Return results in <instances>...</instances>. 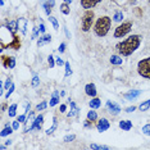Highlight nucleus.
<instances>
[{"mask_svg": "<svg viewBox=\"0 0 150 150\" xmlns=\"http://www.w3.org/2000/svg\"><path fill=\"white\" fill-rule=\"evenodd\" d=\"M24 119H26V114H22V116L18 117V121L20 122H24Z\"/></svg>", "mask_w": 150, "mask_h": 150, "instance_id": "45", "label": "nucleus"}, {"mask_svg": "<svg viewBox=\"0 0 150 150\" xmlns=\"http://www.w3.org/2000/svg\"><path fill=\"white\" fill-rule=\"evenodd\" d=\"M13 130H14L13 127H10L9 124H7V126L3 128L1 132H0V136H1V137H4V136H7V135H10V133L13 132Z\"/></svg>", "mask_w": 150, "mask_h": 150, "instance_id": "20", "label": "nucleus"}, {"mask_svg": "<svg viewBox=\"0 0 150 150\" xmlns=\"http://www.w3.org/2000/svg\"><path fill=\"white\" fill-rule=\"evenodd\" d=\"M85 91L89 96H92V98L96 96V87H95L94 83H87L85 87Z\"/></svg>", "mask_w": 150, "mask_h": 150, "instance_id": "11", "label": "nucleus"}, {"mask_svg": "<svg viewBox=\"0 0 150 150\" xmlns=\"http://www.w3.org/2000/svg\"><path fill=\"white\" fill-rule=\"evenodd\" d=\"M90 149H99V150L104 149V150H108L109 146H107V145H96V144H91V145H90Z\"/></svg>", "mask_w": 150, "mask_h": 150, "instance_id": "28", "label": "nucleus"}, {"mask_svg": "<svg viewBox=\"0 0 150 150\" xmlns=\"http://www.w3.org/2000/svg\"><path fill=\"white\" fill-rule=\"evenodd\" d=\"M57 126H58V122H57V118H54V119H53V126H51L50 128L46 131V135H51V133H53L54 131H55Z\"/></svg>", "mask_w": 150, "mask_h": 150, "instance_id": "24", "label": "nucleus"}, {"mask_svg": "<svg viewBox=\"0 0 150 150\" xmlns=\"http://www.w3.org/2000/svg\"><path fill=\"white\" fill-rule=\"evenodd\" d=\"M149 108H150V99H149V100H146V102H144L143 104L140 105V110H141V112L148 110Z\"/></svg>", "mask_w": 150, "mask_h": 150, "instance_id": "26", "label": "nucleus"}, {"mask_svg": "<svg viewBox=\"0 0 150 150\" xmlns=\"http://www.w3.org/2000/svg\"><path fill=\"white\" fill-rule=\"evenodd\" d=\"M140 41H141V37L139 36V35H132V36H130L128 39H126L124 41L119 42L118 45H117V49H118L121 55L128 57L139 48Z\"/></svg>", "mask_w": 150, "mask_h": 150, "instance_id": "1", "label": "nucleus"}, {"mask_svg": "<svg viewBox=\"0 0 150 150\" xmlns=\"http://www.w3.org/2000/svg\"><path fill=\"white\" fill-rule=\"evenodd\" d=\"M9 86H12V80H9V78H8L7 82H5V89L9 90Z\"/></svg>", "mask_w": 150, "mask_h": 150, "instance_id": "40", "label": "nucleus"}, {"mask_svg": "<svg viewBox=\"0 0 150 150\" xmlns=\"http://www.w3.org/2000/svg\"><path fill=\"white\" fill-rule=\"evenodd\" d=\"M137 71H139V75L140 76H143V77L149 78L150 80V57L139 62Z\"/></svg>", "mask_w": 150, "mask_h": 150, "instance_id": "3", "label": "nucleus"}, {"mask_svg": "<svg viewBox=\"0 0 150 150\" xmlns=\"http://www.w3.org/2000/svg\"><path fill=\"white\" fill-rule=\"evenodd\" d=\"M149 3H150V0H149Z\"/></svg>", "mask_w": 150, "mask_h": 150, "instance_id": "53", "label": "nucleus"}, {"mask_svg": "<svg viewBox=\"0 0 150 150\" xmlns=\"http://www.w3.org/2000/svg\"><path fill=\"white\" fill-rule=\"evenodd\" d=\"M39 30H40V32H41V34H44V32H45V26H44V23H40Z\"/></svg>", "mask_w": 150, "mask_h": 150, "instance_id": "44", "label": "nucleus"}, {"mask_svg": "<svg viewBox=\"0 0 150 150\" xmlns=\"http://www.w3.org/2000/svg\"><path fill=\"white\" fill-rule=\"evenodd\" d=\"M92 22H94V12L92 10L87 9L82 17V30L83 31H89L92 26Z\"/></svg>", "mask_w": 150, "mask_h": 150, "instance_id": "4", "label": "nucleus"}, {"mask_svg": "<svg viewBox=\"0 0 150 150\" xmlns=\"http://www.w3.org/2000/svg\"><path fill=\"white\" fill-rule=\"evenodd\" d=\"M122 58L121 57H118V55H112L110 57V63L112 64H116V65H119V64H122Z\"/></svg>", "mask_w": 150, "mask_h": 150, "instance_id": "22", "label": "nucleus"}, {"mask_svg": "<svg viewBox=\"0 0 150 150\" xmlns=\"http://www.w3.org/2000/svg\"><path fill=\"white\" fill-rule=\"evenodd\" d=\"M143 133L146 136H150V124H145L143 127Z\"/></svg>", "mask_w": 150, "mask_h": 150, "instance_id": "33", "label": "nucleus"}, {"mask_svg": "<svg viewBox=\"0 0 150 150\" xmlns=\"http://www.w3.org/2000/svg\"><path fill=\"white\" fill-rule=\"evenodd\" d=\"M46 107H48V103H46V102H41L40 104L36 105V110H44Z\"/></svg>", "mask_w": 150, "mask_h": 150, "instance_id": "31", "label": "nucleus"}, {"mask_svg": "<svg viewBox=\"0 0 150 150\" xmlns=\"http://www.w3.org/2000/svg\"><path fill=\"white\" fill-rule=\"evenodd\" d=\"M55 63L58 64V65H62V64H65L64 62H63V59H61V58H55Z\"/></svg>", "mask_w": 150, "mask_h": 150, "instance_id": "41", "label": "nucleus"}, {"mask_svg": "<svg viewBox=\"0 0 150 150\" xmlns=\"http://www.w3.org/2000/svg\"><path fill=\"white\" fill-rule=\"evenodd\" d=\"M100 105H102V102L98 98H94L92 100H90V108L91 109H98V108H100Z\"/></svg>", "mask_w": 150, "mask_h": 150, "instance_id": "17", "label": "nucleus"}, {"mask_svg": "<svg viewBox=\"0 0 150 150\" xmlns=\"http://www.w3.org/2000/svg\"><path fill=\"white\" fill-rule=\"evenodd\" d=\"M3 64L7 68H14L15 67V59L13 57H3Z\"/></svg>", "mask_w": 150, "mask_h": 150, "instance_id": "10", "label": "nucleus"}, {"mask_svg": "<svg viewBox=\"0 0 150 150\" xmlns=\"http://www.w3.org/2000/svg\"><path fill=\"white\" fill-rule=\"evenodd\" d=\"M61 12L63 13V14L68 15L71 13V9H69V5H68V3H63V4L61 5Z\"/></svg>", "mask_w": 150, "mask_h": 150, "instance_id": "23", "label": "nucleus"}, {"mask_svg": "<svg viewBox=\"0 0 150 150\" xmlns=\"http://www.w3.org/2000/svg\"><path fill=\"white\" fill-rule=\"evenodd\" d=\"M130 1H131V3H132V4H135V3H136V1H137V0H130Z\"/></svg>", "mask_w": 150, "mask_h": 150, "instance_id": "51", "label": "nucleus"}, {"mask_svg": "<svg viewBox=\"0 0 150 150\" xmlns=\"http://www.w3.org/2000/svg\"><path fill=\"white\" fill-rule=\"evenodd\" d=\"M42 123H44V117L40 114V116L36 117V118H35V121L32 122L31 127H30V131H32V130H41Z\"/></svg>", "mask_w": 150, "mask_h": 150, "instance_id": "6", "label": "nucleus"}, {"mask_svg": "<svg viewBox=\"0 0 150 150\" xmlns=\"http://www.w3.org/2000/svg\"><path fill=\"white\" fill-rule=\"evenodd\" d=\"M72 73V69H71V64L69 62H65V77H68V76Z\"/></svg>", "mask_w": 150, "mask_h": 150, "instance_id": "32", "label": "nucleus"}, {"mask_svg": "<svg viewBox=\"0 0 150 150\" xmlns=\"http://www.w3.org/2000/svg\"><path fill=\"white\" fill-rule=\"evenodd\" d=\"M58 50H59V53H64V50H65V44L64 42H62L61 45H59Z\"/></svg>", "mask_w": 150, "mask_h": 150, "instance_id": "38", "label": "nucleus"}, {"mask_svg": "<svg viewBox=\"0 0 150 150\" xmlns=\"http://www.w3.org/2000/svg\"><path fill=\"white\" fill-rule=\"evenodd\" d=\"M114 21H116V22H121L122 20H123V13H122V12H116V13H114Z\"/></svg>", "mask_w": 150, "mask_h": 150, "instance_id": "27", "label": "nucleus"}, {"mask_svg": "<svg viewBox=\"0 0 150 150\" xmlns=\"http://www.w3.org/2000/svg\"><path fill=\"white\" fill-rule=\"evenodd\" d=\"M44 9H45V13H46V14L50 15V13H51V7L48 4V3H45V4H44Z\"/></svg>", "mask_w": 150, "mask_h": 150, "instance_id": "35", "label": "nucleus"}, {"mask_svg": "<svg viewBox=\"0 0 150 150\" xmlns=\"http://www.w3.org/2000/svg\"><path fill=\"white\" fill-rule=\"evenodd\" d=\"M13 90H14V85H12V86H10V89L8 90V92H7V94H5V98H9V96H10V94H12V92H13Z\"/></svg>", "mask_w": 150, "mask_h": 150, "instance_id": "39", "label": "nucleus"}, {"mask_svg": "<svg viewBox=\"0 0 150 150\" xmlns=\"http://www.w3.org/2000/svg\"><path fill=\"white\" fill-rule=\"evenodd\" d=\"M32 86H34V87H36L37 85H39V83H40V80H39V77H37V76H35V77L34 78H32Z\"/></svg>", "mask_w": 150, "mask_h": 150, "instance_id": "37", "label": "nucleus"}, {"mask_svg": "<svg viewBox=\"0 0 150 150\" xmlns=\"http://www.w3.org/2000/svg\"><path fill=\"white\" fill-rule=\"evenodd\" d=\"M71 108H72V110H71L69 113L67 114L68 118H71V117H73V116H76V114H78V108L76 107V104H75L73 102H71Z\"/></svg>", "mask_w": 150, "mask_h": 150, "instance_id": "21", "label": "nucleus"}, {"mask_svg": "<svg viewBox=\"0 0 150 150\" xmlns=\"http://www.w3.org/2000/svg\"><path fill=\"white\" fill-rule=\"evenodd\" d=\"M131 28H132V23H131V22H126V23L119 24V26L116 28V31H114V37L124 36V35L128 34V32L131 31Z\"/></svg>", "mask_w": 150, "mask_h": 150, "instance_id": "5", "label": "nucleus"}, {"mask_svg": "<svg viewBox=\"0 0 150 150\" xmlns=\"http://www.w3.org/2000/svg\"><path fill=\"white\" fill-rule=\"evenodd\" d=\"M119 127L123 131H130L132 128V122L131 121H121L119 122Z\"/></svg>", "mask_w": 150, "mask_h": 150, "instance_id": "16", "label": "nucleus"}, {"mask_svg": "<svg viewBox=\"0 0 150 150\" xmlns=\"http://www.w3.org/2000/svg\"><path fill=\"white\" fill-rule=\"evenodd\" d=\"M15 109H17V104H13L9 107V117H14L15 116Z\"/></svg>", "mask_w": 150, "mask_h": 150, "instance_id": "30", "label": "nucleus"}, {"mask_svg": "<svg viewBox=\"0 0 150 150\" xmlns=\"http://www.w3.org/2000/svg\"><path fill=\"white\" fill-rule=\"evenodd\" d=\"M26 27H27V20H24V18H20L18 20V28H21L22 34L26 35Z\"/></svg>", "mask_w": 150, "mask_h": 150, "instance_id": "15", "label": "nucleus"}, {"mask_svg": "<svg viewBox=\"0 0 150 150\" xmlns=\"http://www.w3.org/2000/svg\"><path fill=\"white\" fill-rule=\"evenodd\" d=\"M98 130L100 131V132H104V131H107L109 127H110V123H109L108 119L105 118H102L100 121H98V124H96Z\"/></svg>", "mask_w": 150, "mask_h": 150, "instance_id": "7", "label": "nucleus"}, {"mask_svg": "<svg viewBox=\"0 0 150 150\" xmlns=\"http://www.w3.org/2000/svg\"><path fill=\"white\" fill-rule=\"evenodd\" d=\"M8 48H10V49H15V50H18V49L21 48L20 37H17V36L13 37V41L10 42V44H8Z\"/></svg>", "mask_w": 150, "mask_h": 150, "instance_id": "13", "label": "nucleus"}, {"mask_svg": "<svg viewBox=\"0 0 150 150\" xmlns=\"http://www.w3.org/2000/svg\"><path fill=\"white\" fill-rule=\"evenodd\" d=\"M98 118V114L95 110H90L89 113H87V119H90V121H96Z\"/></svg>", "mask_w": 150, "mask_h": 150, "instance_id": "25", "label": "nucleus"}, {"mask_svg": "<svg viewBox=\"0 0 150 150\" xmlns=\"http://www.w3.org/2000/svg\"><path fill=\"white\" fill-rule=\"evenodd\" d=\"M107 109L110 114H118L121 112L119 105H117L116 103H112V102H107Z\"/></svg>", "mask_w": 150, "mask_h": 150, "instance_id": "8", "label": "nucleus"}, {"mask_svg": "<svg viewBox=\"0 0 150 150\" xmlns=\"http://www.w3.org/2000/svg\"><path fill=\"white\" fill-rule=\"evenodd\" d=\"M65 109H67V105H65V104H62V105H61V109H59V110H61L62 113H64Z\"/></svg>", "mask_w": 150, "mask_h": 150, "instance_id": "46", "label": "nucleus"}, {"mask_svg": "<svg viewBox=\"0 0 150 150\" xmlns=\"http://www.w3.org/2000/svg\"><path fill=\"white\" fill-rule=\"evenodd\" d=\"M76 139V136L75 135H67L64 137V143H71V141H73Z\"/></svg>", "mask_w": 150, "mask_h": 150, "instance_id": "36", "label": "nucleus"}, {"mask_svg": "<svg viewBox=\"0 0 150 150\" xmlns=\"http://www.w3.org/2000/svg\"><path fill=\"white\" fill-rule=\"evenodd\" d=\"M49 21L51 22V24H53V27H54V28H55V30H58V28H59L58 21H57V20H55V18H54V17H51V15H49Z\"/></svg>", "mask_w": 150, "mask_h": 150, "instance_id": "29", "label": "nucleus"}, {"mask_svg": "<svg viewBox=\"0 0 150 150\" xmlns=\"http://www.w3.org/2000/svg\"><path fill=\"white\" fill-rule=\"evenodd\" d=\"M91 122H92V121H90V119H86V122H85V127H91Z\"/></svg>", "mask_w": 150, "mask_h": 150, "instance_id": "48", "label": "nucleus"}, {"mask_svg": "<svg viewBox=\"0 0 150 150\" xmlns=\"http://www.w3.org/2000/svg\"><path fill=\"white\" fill-rule=\"evenodd\" d=\"M37 32H39V28H36V27H35V28H34V34H32V39H36Z\"/></svg>", "mask_w": 150, "mask_h": 150, "instance_id": "42", "label": "nucleus"}, {"mask_svg": "<svg viewBox=\"0 0 150 150\" xmlns=\"http://www.w3.org/2000/svg\"><path fill=\"white\" fill-rule=\"evenodd\" d=\"M102 0H81V5L85 9H90V8H94L95 5H98Z\"/></svg>", "mask_w": 150, "mask_h": 150, "instance_id": "9", "label": "nucleus"}, {"mask_svg": "<svg viewBox=\"0 0 150 150\" xmlns=\"http://www.w3.org/2000/svg\"><path fill=\"white\" fill-rule=\"evenodd\" d=\"M140 94H141L140 90H132V91L127 92V94L124 95V98H126L127 100H133V99H136V98H137Z\"/></svg>", "mask_w": 150, "mask_h": 150, "instance_id": "14", "label": "nucleus"}, {"mask_svg": "<svg viewBox=\"0 0 150 150\" xmlns=\"http://www.w3.org/2000/svg\"><path fill=\"white\" fill-rule=\"evenodd\" d=\"M65 35H67V37H71V36H69V32H68L67 28H65Z\"/></svg>", "mask_w": 150, "mask_h": 150, "instance_id": "50", "label": "nucleus"}, {"mask_svg": "<svg viewBox=\"0 0 150 150\" xmlns=\"http://www.w3.org/2000/svg\"><path fill=\"white\" fill-rule=\"evenodd\" d=\"M48 62H49V65H50V68H54V65H55V58H54L53 55H50L48 58Z\"/></svg>", "mask_w": 150, "mask_h": 150, "instance_id": "34", "label": "nucleus"}, {"mask_svg": "<svg viewBox=\"0 0 150 150\" xmlns=\"http://www.w3.org/2000/svg\"><path fill=\"white\" fill-rule=\"evenodd\" d=\"M71 1H72V0H64V3H68V4H69Z\"/></svg>", "mask_w": 150, "mask_h": 150, "instance_id": "52", "label": "nucleus"}, {"mask_svg": "<svg viewBox=\"0 0 150 150\" xmlns=\"http://www.w3.org/2000/svg\"><path fill=\"white\" fill-rule=\"evenodd\" d=\"M135 109H136V108L132 105V107H128V108H127V109H126V112H127V113H131V112H133Z\"/></svg>", "mask_w": 150, "mask_h": 150, "instance_id": "47", "label": "nucleus"}, {"mask_svg": "<svg viewBox=\"0 0 150 150\" xmlns=\"http://www.w3.org/2000/svg\"><path fill=\"white\" fill-rule=\"evenodd\" d=\"M50 41H51V36H50V35H44V36L40 37L39 41H37V45L41 46V45H44V44L50 42Z\"/></svg>", "mask_w": 150, "mask_h": 150, "instance_id": "18", "label": "nucleus"}, {"mask_svg": "<svg viewBox=\"0 0 150 150\" xmlns=\"http://www.w3.org/2000/svg\"><path fill=\"white\" fill-rule=\"evenodd\" d=\"M59 103V92L58 91H54L53 92V98L50 99V107H54Z\"/></svg>", "mask_w": 150, "mask_h": 150, "instance_id": "19", "label": "nucleus"}, {"mask_svg": "<svg viewBox=\"0 0 150 150\" xmlns=\"http://www.w3.org/2000/svg\"><path fill=\"white\" fill-rule=\"evenodd\" d=\"M48 4L50 5L51 8H53V7H54V4H55V0H48Z\"/></svg>", "mask_w": 150, "mask_h": 150, "instance_id": "49", "label": "nucleus"}, {"mask_svg": "<svg viewBox=\"0 0 150 150\" xmlns=\"http://www.w3.org/2000/svg\"><path fill=\"white\" fill-rule=\"evenodd\" d=\"M7 27L10 31V34H12L13 36H15V32H17V28H18V21H10L9 23L7 24Z\"/></svg>", "mask_w": 150, "mask_h": 150, "instance_id": "12", "label": "nucleus"}, {"mask_svg": "<svg viewBox=\"0 0 150 150\" xmlns=\"http://www.w3.org/2000/svg\"><path fill=\"white\" fill-rule=\"evenodd\" d=\"M110 18L109 17H100L99 20H98V22L95 23V28H94V31H95V34L98 35V36H100V37H103V36H105V35L109 32V28H110Z\"/></svg>", "mask_w": 150, "mask_h": 150, "instance_id": "2", "label": "nucleus"}, {"mask_svg": "<svg viewBox=\"0 0 150 150\" xmlns=\"http://www.w3.org/2000/svg\"><path fill=\"white\" fill-rule=\"evenodd\" d=\"M18 127H20V121H14V123H13V128L18 130Z\"/></svg>", "mask_w": 150, "mask_h": 150, "instance_id": "43", "label": "nucleus"}]
</instances>
